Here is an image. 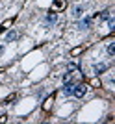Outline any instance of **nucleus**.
<instances>
[{
	"label": "nucleus",
	"mask_w": 115,
	"mask_h": 124,
	"mask_svg": "<svg viewBox=\"0 0 115 124\" xmlns=\"http://www.w3.org/2000/svg\"><path fill=\"white\" fill-rule=\"evenodd\" d=\"M4 50H6V46H4V45H0V56L4 54Z\"/></svg>",
	"instance_id": "4468645a"
},
{
	"label": "nucleus",
	"mask_w": 115,
	"mask_h": 124,
	"mask_svg": "<svg viewBox=\"0 0 115 124\" xmlns=\"http://www.w3.org/2000/svg\"><path fill=\"white\" fill-rule=\"evenodd\" d=\"M106 83H108V85H113V76H111V74H110V76H108V80H106Z\"/></svg>",
	"instance_id": "ddd939ff"
},
{
	"label": "nucleus",
	"mask_w": 115,
	"mask_h": 124,
	"mask_svg": "<svg viewBox=\"0 0 115 124\" xmlns=\"http://www.w3.org/2000/svg\"><path fill=\"white\" fill-rule=\"evenodd\" d=\"M56 22H58V13L56 11L47 13V17H45V26H54Z\"/></svg>",
	"instance_id": "7ed1b4c3"
},
{
	"label": "nucleus",
	"mask_w": 115,
	"mask_h": 124,
	"mask_svg": "<svg viewBox=\"0 0 115 124\" xmlns=\"http://www.w3.org/2000/svg\"><path fill=\"white\" fill-rule=\"evenodd\" d=\"M91 24H93V19H91V17H85V19H82V21L76 24V28H78V30H89Z\"/></svg>",
	"instance_id": "20e7f679"
},
{
	"label": "nucleus",
	"mask_w": 115,
	"mask_h": 124,
	"mask_svg": "<svg viewBox=\"0 0 115 124\" xmlns=\"http://www.w3.org/2000/svg\"><path fill=\"white\" fill-rule=\"evenodd\" d=\"M108 67H110V65H108V63H104V61L95 63V65H93V72L97 74V76H100V74H104L106 70H108Z\"/></svg>",
	"instance_id": "f03ea898"
},
{
	"label": "nucleus",
	"mask_w": 115,
	"mask_h": 124,
	"mask_svg": "<svg viewBox=\"0 0 115 124\" xmlns=\"http://www.w3.org/2000/svg\"><path fill=\"white\" fill-rule=\"evenodd\" d=\"M106 52H108V56H110V57H113L115 56V43H110L108 48H106Z\"/></svg>",
	"instance_id": "6e6552de"
},
{
	"label": "nucleus",
	"mask_w": 115,
	"mask_h": 124,
	"mask_svg": "<svg viewBox=\"0 0 115 124\" xmlns=\"http://www.w3.org/2000/svg\"><path fill=\"white\" fill-rule=\"evenodd\" d=\"M54 8L56 9H63L65 8V0H54Z\"/></svg>",
	"instance_id": "9d476101"
},
{
	"label": "nucleus",
	"mask_w": 115,
	"mask_h": 124,
	"mask_svg": "<svg viewBox=\"0 0 115 124\" xmlns=\"http://www.w3.org/2000/svg\"><path fill=\"white\" fill-rule=\"evenodd\" d=\"M85 93H87V85H85V83H74V87H73V96L82 98Z\"/></svg>",
	"instance_id": "f257e3e1"
},
{
	"label": "nucleus",
	"mask_w": 115,
	"mask_h": 124,
	"mask_svg": "<svg viewBox=\"0 0 115 124\" xmlns=\"http://www.w3.org/2000/svg\"><path fill=\"white\" fill-rule=\"evenodd\" d=\"M67 70H69V72H78V65H76V63H69Z\"/></svg>",
	"instance_id": "f8f14e48"
},
{
	"label": "nucleus",
	"mask_w": 115,
	"mask_h": 124,
	"mask_svg": "<svg viewBox=\"0 0 115 124\" xmlns=\"http://www.w3.org/2000/svg\"><path fill=\"white\" fill-rule=\"evenodd\" d=\"M84 11H85V8H84V6H74V8H73V11H71V15H73L74 19H80V17L84 15Z\"/></svg>",
	"instance_id": "423d86ee"
},
{
	"label": "nucleus",
	"mask_w": 115,
	"mask_h": 124,
	"mask_svg": "<svg viewBox=\"0 0 115 124\" xmlns=\"http://www.w3.org/2000/svg\"><path fill=\"white\" fill-rule=\"evenodd\" d=\"M111 17V13H110V9H104L102 13H100V22H104V21H108Z\"/></svg>",
	"instance_id": "1a4fd4ad"
},
{
	"label": "nucleus",
	"mask_w": 115,
	"mask_h": 124,
	"mask_svg": "<svg viewBox=\"0 0 115 124\" xmlns=\"http://www.w3.org/2000/svg\"><path fill=\"white\" fill-rule=\"evenodd\" d=\"M73 87H74V82H65L63 83V94H65V96H71V94H73Z\"/></svg>",
	"instance_id": "0eeeda50"
},
{
	"label": "nucleus",
	"mask_w": 115,
	"mask_h": 124,
	"mask_svg": "<svg viewBox=\"0 0 115 124\" xmlns=\"http://www.w3.org/2000/svg\"><path fill=\"white\" fill-rule=\"evenodd\" d=\"M17 39H19V31L17 30H9L4 35V43H13V41H17Z\"/></svg>",
	"instance_id": "39448f33"
},
{
	"label": "nucleus",
	"mask_w": 115,
	"mask_h": 124,
	"mask_svg": "<svg viewBox=\"0 0 115 124\" xmlns=\"http://www.w3.org/2000/svg\"><path fill=\"white\" fill-rule=\"evenodd\" d=\"M106 22H108V30L113 31V30H115V19H113V17H110V19H108Z\"/></svg>",
	"instance_id": "9b49d317"
}]
</instances>
